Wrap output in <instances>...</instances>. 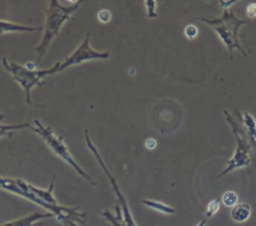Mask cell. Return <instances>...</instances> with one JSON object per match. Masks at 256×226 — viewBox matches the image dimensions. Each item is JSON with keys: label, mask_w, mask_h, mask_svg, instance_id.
Here are the masks:
<instances>
[{"label": "cell", "mask_w": 256, "mask_h": 226, "mask_svg": "<svg viewBox=\"0 0 256 226\" xmlns=\"http://www.w3.org/2000/svg\"><path fill=\"white\" fill-rule=\"evenodd\" d=\"M27 186H28V188H29L36 196H38L41 200H43V201H45V202H47V203H49V204H54V205H57V204H58L56 198L53 196V193H52V192H53V188H54V176H53L52 181H51V183H50V186H49V188H48L47 190L38 188V187H36V186H34V185L28 183V182H27Z\"/></svg>", "instance_id": "obj_11"}, {"label": "cell", "mask_w": 256, "mask_h": 226, "mask_svg": "<svg viewBox=\"0 0 256 226\" xmlns=\"http://www.w3.org/2000/svg\"><path fill=\"white\" fill-rule=\"evenodd\" d=\"M237 2V0H220L219 1V6L223 9V10H227V9H230L231 8V6L234 4V3H236Z\"/></svg>", "instance_id": "obj_22"}, {"label": "cell", "mask_w": 256, "mask_h": 226, "mask_svg": "<svg viewBox=\"0 0 256 226\" xmlns=\"http://www.w3.org/2000/svg\"><path fill=\"white\" fill-rule=\"evenodd\" d=\"M82 1H77L72 5L64 6L57 0H50L48 8L45 11L46 21L43 28V35L37 47H35V52L37 54V61L35 62L38 65L46 51L53 41V39L58 35L63 24L70 19L71 15L78 10Z\"/></svg>", "instance_id": "obj_2"}, {"label": "cell", "mask_w": 256, "mask_h": 226, "mask_svg": "<svg viewBox=\"0 0 256 226\" xmlns=\"http://www.w3.org/2000/svg\"><path fill=\"white\" fill-rule=\"evenodd\" d=\"M1 62L4 68L10 72L12 77L21 85L26 95V103L32 104L31 101V89L35 86H41L44 84L43 79L45 76L52 74L51 68L41 70H31L26 66H22L15 62H9L6 57H2Z\"/></svg>", "instance_id": "obj_5"}, {"label": "cell", "mask_w": 256, "mask_h": 226, "mask_svg": "<svg viewBox=\"0 0 256 226\" xmlns=\"http://www.w3.org/2000/svg\"><path fill=\"white\" fill-rule=\"evenodd\" d=\"M220 209V202L218 199H213L211 200L208 205H207V209L205 212V218H210L212 216H214L218 210Z\"/></svg>", "instance_id": "obj_17"}, {"label": "cell", "mask_w": 256, "mask_h": 226, "mask_svg": "<svg viewBox=\"0 0 256 226\" xmlns=\"http://www.w3.org/2000/svg\"><path fill=\"white\" fill-rule=\"evenodd\" d=\"M110 57L109 51H97L90 46V33H86V36L82 43L76 48L69 56L65 57L62 62H57L51 67L52 74L61 72L72 65H79L85 61L93 59H108Z\"/></svg>", "instance_id": "obj_7"}, {"label": "cell", "mask_w": 256, "mask_h": 226, "mask_svg": "<svg viewBox=\"0 0 256 226\" xmlns=\"http://www.w3.org/2000/svg\"><path fill=\"white\" fill-rule=\"evenodd\" d=\"M224 115H225L227 122L229 123V125L231 127V130H232L235 138H236L237 146H236V150H235L233 156L228 160L226 168L224 170H222L221 173L218 174L217 178H220L223 175H225L235 169L247 167L251 163V157H250V148L251 147L248 143V138H247L244 130L233 119V117L229 114V112L227 110L224 111Z\"/></svg>", "instance_id": "obj_6"}, {"label": "cell", "mask_w": 256, "mask_h": 226, "mask_svg": "<svg viewBox=\"0 0 256 226\" xmlns=\"http://www.w3.org/2000/svg\"><path fill=\"white\" fill-rule=\"evenodd\" d=\"M156 1L155 0H145L144 4L147 9V16L149 18H157L158 15L156 13Z\"/></svg>", "instance_id": "obj_18"}, {"label": "cell", "mask_w": 256, "mask_h": 226, "mask_svg": "<svg viewBox=\"0 0 256 226\" xmlns=\"http://www.w3.org/2000/svg\"><path fill=\"white\" fill-rule=\"evenodd\" d=\"M30 123H22V124H0V138L7 136L11 137L13 135V132L18 129L23 128H31Z\"/></svg>", "instance_id": "obj_15"}, {"label": "cell", "mask_w": 256, "mask_h": 226, "mask_svg": "<svg viewBox=\"0 0 256 226\" xmlns=\"http://www.w3.org/2000/svg\"><path fill=\"white\" fill-rule=\"evenodd\" d=\"M142 204L145 205L148 208H151L153 210H156L160 213H164V214H174L175 213V209L165 203L159 202V201H155V200H149V199H143L142 200Z\"/></svg>", "instance_id": "obj_14"}, {"label": "cell", "mask_w": 256, "mask_h": 226, "mask_svg": "<svg viewBox=\"0 0 256 226\" xmlns=\"http://www.w3.org/2000/svg\"><path fill=\"white\" fill-rule=\"evenodd\" d=\"M35 133H37L42 139L45 141V143L48 145V147L58 156L60 157L64 162H66L68 165H70L80 176L85 178L90 184L97 185L95 181L78 165V163L73 158L72 154L70 153L68 147L63 141L62 136H58L55 134L54 130L50 126H44L42 122L38 119H35L33 121V126L31 128Z\"/></svg>", "instance_id": "obj_4"}, {"label": "cell", "mask_w": 256, "mask_h": 226, "mask_svg": "<svg viewBox=\"0 0 256 226\" xmlns=\"http://www.w3.org/2000/svg\"><path fill=\"white\" fill-rule=\"evenodd\" d=\"M221 201L226 207H231L233 208L237 203H238V195L234 191H226L223 193L221 197Z\"/></svg>", "instance_id": "obj_16"}, {"label": "cell", "mask_w": 256, "mask_h": 226, "mask_svg": "<svg viewBox=\"0 0 256 226\" xmlns=\"http://www.w3.org/2000/svg\"><path fill=\"white\" fill-rule=\"evenodd\" d=\"M230 216L233 221L242 223L247 221L251 216V207L246 203L236 204L230 211Z\"/></svg>", "instance_id": "obj_12"}, {"label": "cell", "mask_w": 256, "mask_h": 226, "mask_svg": "<svg viewBox=\"0 0 256 226\" xmlns=\"http://www.w3.org/2000/svg\"><path fill=\"white\" fill-rule=\"evenodd\" d=\"M43 30L42 26L31 27L27 25H20L17 23H12L5 20H0V34L9 32H35Z\"/></svg>", "instance_id": "obj_10"}, {"label": "cell", "mask_w": 256, "mask_h": 226, "mask_svg": "<svg viewBox=\"0 0 256 226\" xmlns=\"http://www.w3.org/2000/svg\"><path fill=\"white\" fill-rule=\"evenodd\" d=\"M246 14L250 18L256 17V3H250L246 7Z\"/></svg>", "instance_id": "obj_21"}, {"label": "cell", "mask_w": 256, "mask_h": 226, "mask_svg": "<svg viewBox=\"0 0 256 226\" xmlns=\"http://www.w3.org/2000/svg\"><path fill=\"white\" fill-rule=\"evenodd\" d=\"M184 34L189 40H193L198 35V28L194 24H189L184 28Z\"/></svg>", "instance_id": "obj_19"}, {"label": "cell", "mask_w": 256, "mask_h": 226, "mask_svg": "<svg viewBox=\"0 0 256 226\" xmlns=\"http://www.w3.org/2000/svg\"><path fill=\"white\" fill-rule=\"evenodd\" d=\"M243 124L246 128V133L252 144L256 147V120L248 112H245L242 116Z\"/></svg>", "instance_id": "obj_13"}, {"label": "cell", "mask_w": 256, "mask_h": 226, "mask_svg": "<svg viewBox=\"0 0 256 226\" xmlns=\"http://www.w3.org/2000/svg\"><path fill=\"white\" fill-rule=\"evenodd\" d=\"M5 117H6V115H5L4 113H1V112H0V120H3Z\"/></svg>", "instance_id": "obj_25"}, {"label": "cell", "mask_w": 256, "mask_h": 226, "mask_svg": "<svg viewBox=\"0 0 256 226\" xmlns=\"http://www.w3.org/2000/svg\"><path fill=\"white\" fill-rule=\"evenodd\" d=\"M54 215L51 212H33L29 215H26L22 218L1 224L0 226H41L43 225L42 222H37L41 219H46L53 217Z\"/></svg>", "instance_id": "obj_9"}, {"label": "cell", "mask_w": 256, "mask_h": 226, "mask_svg": "<svg viewBox=\"0 0 256 226\" xmlns=\"http://www.w3.org/2000/svg\"><path fill=\"white\" fill-rule=\"evenodd\" d=\"M97 18H98V20H99L100 22H102V23H108V22H110L112 16H111V13H110L109 10H107V9H102V10H100V11L98 12Z\"/></svg>", "instance_id": "obj_20"}, {"label": "cell", "mask_w": 256, "mask_h": 226, "mask_svg": "<svg viewBox=\"0 0 256 226\" xmlns=\"http://www.w3.org/2000/svg\"><path fill=\"white\" fill-rule=\"evenodd\" d=\"M157 146V141L154 138H147L145 140V147L149 150H153L155 149Z\"/></svg>", "instance_id": "obj_23"}, {"label": "cell", "mask_w": 256, "mask_h": 226, "mask_svg": "<svg viewBox=\"0 0 256 226\" xmlns=\"http://www.w3.org/2000/svg\"><path fill=\"white\" fill-rule=\"evenodd\" d=\"M0 189L16 194L38 204L39 206L51 212L56 217V219L62 222L65 226H77L76 222H85V213L78 211V208H69L59 204H49L41 200L28 188L27 182L22 179L0 177Z\"/></svg>", "instance_id": "obj_1"}, {"label": "cell", "mask_w": 256, "mask_h": 226, "mask_svg": "<svg viewBox=\"0 0 256 226\" xmlns=\"http://www.w3.org/2000/svg\"><path fill=\"white\" fill-rule=\"evenodd\" d=\"M195 226H206V218H203L200 222H198Z\"/></svg>", "instance_id": "obj_24"}, {"label": "cell", "mask_w": 256, "mask_h": 226, "mask_svg": "<svg viewBox=\"0 0 256 226\" xmlns=\"http://www.w3.org/2000/svg\"><path fill=\"white\" fill-rule=\"evenodd\" d=\"M202 22L208 24L212 27V29L217 33L223 44L228 48V51L230 53V59L233 60V50L238 49L240 52L247 56L245 50L243 49L239 37H238V31L241 28V26L245 23H247V20H243L238 18L233 9H227L223 10V14L214 19H208L201 17L199 18Z\"/></svg>", "instance_id": "obj_3"}, {"label": "cell", "mask_w": 256, "mask_h": 226, "mask_svg": "<svg viewBox=\"0 0 256 226\" xmlns=\"http://www.w3.org/2000/svg\"><path fill=\"white\" fill-rule=\"evenodd\" d=\"M85 140H86V144H87L89 150H90V151L92 152V154L95 156L97 162H98L99 165L101 166L102 170L104 171V173L106 174V176L108 177V179H109V181H110V183H111V185H112V188H113V190H114V193H115V195H116V197H117V204H119L120 207H121L122 215H123V220H124L126 226H137V224H136V222L134 221V218H133V216H132V214H131V211H130V209H129V206H128V204H127V201H126L124 195L122 194V192L120 191V189H119V187H118V184H117V181H116L115 177H114V176L110 173V171L108 170V168H107L106 164L104 163L103 159L101 158V156H100V154H99L97 148L95 147V145L93 144L92 140L90 139L88 130H85Z\"/></svg>", "instance_id": "obj_8"}]
</instances>
